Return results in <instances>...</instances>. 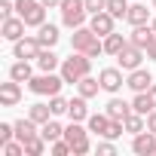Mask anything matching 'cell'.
Instances as JSON below:
<instances>
[{
    "label": "cell",
    "mask_w": 156,
    "mask_h": 156,
    "mask_svg": "<svg viewBox=\"0 0 156 156\" xmlns=\"http://www.w3.org/2000/svg\"><path fill=\"white\" fill-rule=\"evenodd\" d=\"M70 49L73 52H83V55H89V58H98L101 52H104V40L92 31V28H73V34H70Z\"/></svg>",
    "instance_id": "obj_1"
},
{
    "label": "cell",
    "mask_w": 156,
    "mask_h": 156,
    "mask_svg": "<svg viewBox=\"0 0 156 156\" xmlns=\"http://www.w3.org/2000/svg\"><path fill=\"white\" fill-rule=\"evenodd\" d=\"M89 73H92V58L83 55V52H70V58L61 61V76H64V83H70V86H76Z\"/></svg>",
    "instance_id": "obj_2"
},
{
    "label": "cell",
    "mask_w": 156,
    "mask_h": 156,
    "mask_svg": "<svg viewBox=\"0 0 156 156\" xmlns=\"http://www.w3.org/2000/svg\"><path fill=\"white\" fill-rule=\"evenodd\" d=\"M61 86H64V76L61 73H55V70H43L40 76H31V80H28V89L34 92V95H58L61 92Z\"/></svg>",
    "instance_id": "obj_3"
},
{
    "label": "cell",
    "mask_w": 156,
    "mask_h": 156,
    "mask_svg": "<svg viewBox=\"0 0 156 156\" xmlns=\"http://www.w3.org/2000/svg\"><path fill=\"white\" fill-rule=\"evenodd\" d=\"M16 16H22L28 28H40L46 22V6L40 0H16Z\"/></svg>",
    "instance_id": "obj_4"
},
{
    "label": "cell",
    "mask_w": 156,
    "mask_h": 156,
    "mask_svg": "<svg viewBox=\"0 0 156 156\" xmlns=\"http://www.w3.org/2000/svg\"><path fill=\"white\" fill-rule=\"evenodd\" d=\"M86 0H61V22L73 31V28H83L86 25Z\"/></svg>",
    "instance_id": "obj_5"
},
{
    "label": "cell",
    "mask_w": 156,
    "mask_h": 156,
    "mask_svg": "<svg viewBox=\"0 0 156 156\" xmlns=\"http://www.w3.org/2000/svg\"><path fill=\"white\" fill-rule=\"evenodd\" d=\"M64 138H67L73 156H83V153L92 150V144H89V129H83L80 122H73V119H70V126L64 129Z\"/></svg>",
    "instance_id": "obj_6"
},
{
    "label": "cell",
    "mask_w": 156,
    "mask_h": 156,
    "mask_svg": "<svg viewBox=\"0 0 156 156\" xmlns=\"http://www.w3.org/2000/svg\"><path fill=\"white\" fill-rule=\"evenodd\" d=\"M144 58H147V52L129 40V43L122 46V52L116 55V64H119L122 70H135V67H141V61H144Z\"/></svg>",
    "instance_id": "obj_7"
},
{
    "label": "cell",
    "mask_w": 156,
    "mask_h": 156,
    "mask_svg": "<svg viewBox=\"0 0 156 156\" xmlns=\"http://www.w3.org/2000/svg\"><path fill=\"white\" fill-rule=\"evenodd\" d=\"M98 80H101V89L110 92V95H116V92L126 86V80H122V67H104V70L98 73Z\"/></svg>",
    "instance_id": "obj_8"
},
{
    "label": "cell",
    "mask_w": 156,
    "mask_h": 156,
    "mask_svg": "<svg viewBox=\"0 0 156 156\" xmlns=\"http://www.w3.org/2000/svg\"><path fill=\"white\" fill-rule=\"evenodd\" d=\"M40 40L37 37H22V40H16L12 43V55L16 58H25V61H31V58H37L40 55Z\"/></svg>",
    "instance_id": "obj_9"
},
{
    "label": "cell",
    "mask_w": 156,
    "mask_h": 156,
    "mask_svg": "<svg viewBox=\"0 0 156 156\" xmlns=\"http://www.w3.org/2000/svg\"><path fill=\"white\" fill-rule=\"evenodd\" d=\"M132 150H135L138 156H153V153H156V135H153L150 129L138 132V135L132 138Z\"/></svg>",
    "instance_id": "obj_10"
},
{
    "label": "cell",
    "mask_w": 156,
    "mask_h": 156,
    "mask_svg": "<svg viewBox=\"0 0 156 156\" xmlns=\"http://www.w3.org/2000/svg\"><path fill=\"white\" fill-rule=\"evenodd\" d=\"M126 86H129L132 92H147V89L153 86V73L144 70V67H135V70H129V76H126Z\"/></svg>",
    "instance_id": "obj_11"
},
{
    "label": "cell",
    "mask_w": 156,
    "mask_h": 156,
    "mask_svg": "<svg viewBox=\"0 0 156 156\" xmlns=\"http://www.w3.org/2000/svg\"><path fill=\"white\" fill-rule=\"evenodd\" d=\"M25 19L22 16H9V19H3V25H0V34H3L9 43H16V40H22L25 37Z\"/></svg>",
    "instance_id": "obj_12"
},
{
    "label": "cell",
    "mask_w": 156,
    "mask_h": 156,
    "mask_svg": "<svg viewBox=\"0 0 156 156\" xmlns=\"http://www.w3.org/2000/svg\"><path fill=\"white\" fill-rule=\"evenodd\" d=\"M19 101H22V83L9 76V83H0V104L3 107H16Z\"/></svg>",
    "instance_id": "obj_13"
},
{
    "label": "cell",
    "mask_w": 156,
    "mask_h": 156,
    "mask_svg": "<svg viewBox=\"0 0 156 156\" xmlns=\"http://www.w3.org/2000/svg\"><path fill=\"white\" fill-rule=\"evenodd\" d=\"M113 25H116V19L104 9V12H95L92 16V22H89V28L98 34V37H107V34H113Z\"/></svg>",
    "instance_id": "obj_14"
},
{
    "label": "cell",
    "mask_w": 156,
    "mask_h": 156,
    "mask_svg": "<svg viewBox=\"0 0 156 156\" xmlns=\"http://www.w3.org/2000/svg\"><path fill=\"white\" fill-rule=\"evenodd\" d=\"M86 101H89V98H83L80 92H76V98H70V104H67V116H70L73 122L89 119V107H86Z\"/></svg>",
    "instance_id": "obj_15"
},
{
    "label": "cell",
    "mask_w": 156,
    "mask_h": 156,
    "mask_svg": "<svg viewBox=\"0 0 156 156\" xmlns=\"http://www.w3.org/2000/svg\"><path fill=\"white\" fill-rule=\"evenodd\" d=\"M126 22H129L132 28H138V25H150V9H147L144 3H132L129 12H126Z\"/></svg>",
    "instance_id": "obj_16"
},
{
    "label": "cell",
    "mask_w": 156,
    "mask_h": 156,
    "mask_svg": "<svg viewBox=\"0 0 156 156\" xmlns=\"http://www.w3.org/2000/svg\"><path fill=\"white\" fill-rule=\"evenodd\" d=\"M104 113H107L110 119H126V116L132 113V101H122V98H110V101H107V107H104Z\"/></svg>",
    "instance_id": "obj_17"
},
{
    "label": "cell",
    "mask_w": 156,
    "mask_h": 156,
    "mask_svg": "<svg viewBox=\"0 0 156 156\" xmlns=\"http://www.w3.org/2000/svg\"><path fill=\"white\" fill-rule=\"evenodd\" d=\"M89 132H95L98 138H107V132H110V116L107 113H89Z\"/></svg>",
    "instance_id": "obj_18"
},
{
    "label": "cell",
    "mask_w": 156,
    "mask_h": 156,
    "mask_svg": "<svg viewBox=\"0 0 156 156\" xmlns=\"http://www.w3.org/2000/svg\"><path fill=\"white\" fill-rule=\"evenodd\" d=\"M12 126H16V138H19L22 144H25L28 138H34V135H40V132H37V122H34L31 116H22V119H16Z\"/></svg>",
    "instance_id": "obj_19"
},
{
    "label": "cell",
    "mask_w": 156,
    "mask_h": 156,
    "mask_svg": "<svg viewBox=\"0 0 156 156\" xmlns=\"http://www.w3.org/2000/svg\"><path fill=\"white\" fill-rule=\"evenodd\" d=\"M153 34H156V31H153V25H138V28H135V31L129 34V40H132L135 46H141V49H147V43L153 40Z\"/></svg>",
    "instance_id": "obj_20"
},
{
    "label": "cell",
    "mask_w": 156,
    "mask_h": 156,
    "mask_svg": "<svg viewBox=\"0 0 156 156\" xmlns=\"http://www.w3.org/2000/svg\"><path fill=\"white\" fill-rule=\"evenodd\" d=\"M37 40H40V46H43V49H52V46L58 43V28L43 22V25H40V34H37Z\"/></svg>",
    "instance_id": "obj_21"
},
{
    "label": "cell",
    "mask_w": 156,
    "mask_h": 156,
    "mask_svg": "<svg viewBox=\"0 0 156 156\" xmlns=\"http://www.w3.org/2000/svg\"><path fill=\"white\" fill-rule=\"evenodd\" d=\"M37 67L49 73V70H55V67H61V58H58V55H55L52 49H40V55H37Z\"/></svg>",
    "instance_id": "obj_22"
},
{
    "label": "cell",
    "mask_w": 156,
    "mask_h": 156,
    "mask_svg": "<svg viewBox=\"0 0 156 156\" xmlns=\"http://www.w3.org/2000/svg\"><path fill=\"white\" fill-rule=\"evenodd\" d=\"M9 76L12 80H19V83H28L31 76H34V70H31V61H25V58H19L12 67H9Z\"/></svg>",
    "instance_id": "obj_23"
},
{
    "label": "cell",
    "mask_w": 156,
    "mask_h": 156,
    "mask_svg": "<svg viewBox=\"0 0 156 156\" xmlns=\"http://www.w3.org/2000/svg\"><path fill=\"white\" fill-rule=\"evenodd\" d=\"M126 43H129V40H126L122 34H116V31H113V34H107V37H104V52L116 58V55L122 52V46H126Z\"/></svg>",
    "instance_id": "obj_24"
},
{
    "label": "cell",
    "mask_w": 156,
    "mask_h": 156,
    "mask_svg": "<svg viewBox=\"0 0 156 156\" xmlns=\"http://www.w3.org/2000/svg\"><path fill=\"white\" fill-rule=\"evenodd\" d=\"M101 89V80H95V76H83L80 83H76V92H80L83 98H95Z\"/></svg>",
    "instance_id": "obj_25"
},
{
    "label": "cell",
    "mask_w": 156,
    "mask_h": 156,
    "mask_svg": "<svg viewBox=\"0 0 156 156\" xmlns=\"http://www.w3.org/2000/svg\"><path fill=\"white\" fill-rule=\"evenodd\" d=\"M132 110L135 113H141V116H147L150 110H156L153 107V101H150V95L147 92H135V98H132Z\"/></svg>",
    "instance_id": "obj_26"
},
{
    "label": "cell",
    "mask_w": 156,
    "mask_h": 156,
    "mask_svg": "<svg viewBox=\"0 0 156 156\" xmlns=\"http://www.w3.org/2000/svg\"><path fill=\"white\" fill-rule=\"evenodd\" d=\"M28 116H31L37 126H43V122L52 119V107H49V104H31V107H28Z\"/></svg>",
    "instance_id": "obj_27"
},
{
    "label": "cell",
    "mask_w": 156,
    "mask_h": 156,
    "mask_svg": "<svg viewBox=\"0 0 156 156\" xmlns=\"http://www.w3.org/2000/svg\"><path fill=\"white\" fill-rule=\"evenodd\" d=\"M122 126H126V132H129V135H138V132H144V129H147V116H141V113H135V110H132V113L122 119Z\"/></svg>",
    "instance_id": "obj_28"
},
{
    "label": "cell",
    "mask_w": 156,
    "mask_h": 156,
    "mask_svg": "<svg viewBox=\"0 0 156 156\" xmlns=\"http://www.w3.org/2000/svg\"><path fill=\"white\" fill-rule=\"evenodd\" d=\"M40 135L52 144V141L64 138V126H61V122H55V119H49V122H43V126H40Z\"/></svg>",
    "instance_id": "obj_29"
},
{
    "label": "cell",
    "mask_w": 156,
    "mask_h": 156,
    "mask_svg": "<svg viewBox=\"0 0 156 156\" xmlns=\"http://www.w3.org/2000/svg\"><path fill=\"white\" fill-rule=\"evenodd\" d=\"M46 144H49V141H46L43 135H34V138H28V141H25V156H40V153L46 150Z\"/></svg>",
    "instance_id": "obj_30"
},
{
    "label": "cell",
    "mask_w": 156,
    "mask_h": 156,
    "mask_svg": "<svg viewBox=\"0 0 156 156\" xmlns=\"http://www.w3.org/2000/svg\"><path fill=\"white\" fill-rule=\"evenodd\" d=\"M107 12H110L113 19H126V12H129V0H107Z\"/></svg>",
    "instance_id": "obj_31"
},
{
    "label": "cell",
    "mask_w": 156,
    "mask_h": 156,
    "mask_svg": "<svg viewBox=\"0 0 156 156\" xmlns=\"http://www.w3.org/2000/svg\"><path fill=\"white\" fill-rule=\"evenodd\" d=\"M67 98H61V95H52L49 98V107H52V116H61V113H67Z\"/></svg>",
    "instance_id": "obj_32"
},
{
    "label": "cell",
    "mask_w": 156,
    "mask_h": 156,
    "mask_svg": "<svg viewBox=\"0 0 156 156\" xmlns=\"http://www.w3.org/2000/svg\"><path fill=\"white\" fill-rule=\"evenodd\" d=\"M49 150H52V156H67V153H73V150H70V144H67V138L52 141V144H49Z\"/></svg>",
    "instance_id": "obj_33"
},
{
    "label": "cell",
    "mask_w": 156,
    "mask_h": 156,
    "mask_svg": "<svg viewBox=\"0 0 156 156\" xmlns=\"http://www.w3.org/2000/svg\"><path fill=\"white\" fill-rule=\"evenodd\" d=\"M12 138H16V126L12 122H0V147L6 141H12Z\"/></svg>",
    "instance_id": "obj_34"
},
{
    "label": "cell",
    "mask_w": 156,
    "mask_h": 156,
    "mask_svg": "<svg viewBox=\"0 0 156 156\" xmlns=\"http://www.w3.org/2000/svg\"><path fill=\"white\" fill-rule=\"evenodd\" d=\"M86 9L95 16V12H104L107 9V0H86Z\"/></svg>",
    "instance_id": "obj_35"
},
{
    "label": "cell",
    "mask_w": 156,
    "mask_h": 156,
    "mask_svg": "<svg viewBox=\"0 0 156 156\" xmlns=\"http://www.w3.org/2000/svg\"><path fill=\"white\" fill-rule=\"evenodd\" d=\"M16 12V3H12V0H0V19H9Z\"/></svg>",
    "instance_id": "obj_36"
},
{
    "label": "cell",
    "mask_w": 156,
    "mask_h": 156,
    "mask_svg": "<svg viewBox=\"0 0 156 156\" xmlns=\"http://www.w3.org/2000/svg\"><path fill=\"white\" fill-rule=\"evenodd\" d=\"M113 153H116V147L110 144V138H104V141L98 144V156H113Z\"/></svg>",
    "instance_id": "obj_37"
},
{
    "label": "cell",
    "mask_w": 156,
    "mask_h": 156,
    "mask_svg": "<svg viewBox=\"0 0 156 156\" xmlns=\"http://www.w3.org/2000/svg\"><path fill=\"white\" fill-rule=\"evenodd\" d=\"M144 52H147V58H153V61H156V34H153V40L147 43V49H144Z\"/></svg>",
    "instance_id": "obj_38"
},
{
    "label": "cell",
    "mask_w": 156,
    "mask_h": 156,
    "mask_svg": "<svg viewBox=\"0 0 156 156\" xmlns=\"http://www.w3.org/2000/svg\"><path fill=\"white\" fill-rule=\"evenodd\" d=\"M147 129L156 135V110H150V113H147Z\"/></svg>",
    "instance_id": "obj_39"
},
{
    "label": "cell",
    "mask_w": 156,
    "mask_h": 156,
    "mask_svg": "<svg viewBox=\"0 0 156 156\" xmlns=\"http://www.w3.org/2000/svg\"><path fill=\"white\" fill-rule=\"evenodd\" d=\"M40 3H43L46 9H52V6H61V0H40Z\"/></svg>",
    "instance_id": "obj_40"
},
{
    "label": "cell",
    "mask_w": 156,
    "mask_h": 156,
    "mask_svg": "<svg viewBox=\"0 0 156 156\" xmlns=\"http://www.w3.org/2000/svg\"><path fill=\"white\" fill-rule=\"evenodd\" d=\"M147 95H150V101H153V107H156V86H150V89H147Z\"/></svg>",
    "instance_id": "obj_41"
},
{
    "label": "cell",
    "mask_w": 156,
    "mask_h": 156,
    "mask_svg": "<svg viewBox=\"0 0 156 156\" xmlns=\"http://www.w3.org/2000/svg\"><path fill=\"white\" fill-rule=\"evenodd\" d=\"M150 25H153V31H156V19H153V22H150Z\"/></svg>",
    "instance_id": "obj_42"
},
{
    "label": "cell",
    "mask_w": 156,
    "mask_h": 156,
    "mask_svg": "<svg viewBox=\"0 0 156 156\" xmlns=\"http://www.w3.org/2000/svg\"><path fill=\"white\" fill-rule=\"evenodd\" d=\"M153 9H156V0H153Z\"/></svg>",
    "instance_id": "obj_43"
}]
</instances>
